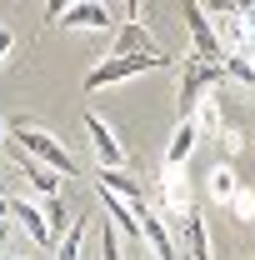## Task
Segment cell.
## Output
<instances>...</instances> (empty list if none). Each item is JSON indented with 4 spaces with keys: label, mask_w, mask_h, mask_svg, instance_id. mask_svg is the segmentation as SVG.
Masks as SVG:
<instances>
[{
    "label": "cell",
    "mask_w": 255,
    "mask_h": 260,
    "mask_svg": "<svg viewBox=\"0 0 255 260\" xmlns=\"http://www.w3.org/2000/svg\"><path fill=\"white\" fill-rule=\"evenodd\" d=\"M10 140H15V150H25V155H35L40 165H50L60 180H75V175H80V165L70 160V150H65L60 135H50V130H40V125H15Z\"/></svg>",
    "instance_id": "1"
},
{
    "label": "cell",
    "mask_w": 255,
    "mask_h": 260,
    "mask_svg": "<svg viewBox=\"0 0 255 260\" xmlns=\"http://www.w3.org/2000/svg\"><path fill=\"white\" fill-rule=\"evenodd\" d=\"M160 65H165V55H160V50H150V55H105V60L85 75V90L120 85V80H130V75H140V70H160Z\"/></svg>",
    "instance_id": "2"
},
{
    "label": "cell",
    "mask_w": 255,
    "mask_h": 260,
    "mask_svg": "<svg viewBox=\"0 0 255 260\" xmlns=\"http://www.w3.org/2000/svg\"><path fill=\"white\" fill-rule=\"evenodd\" d=\"M220 85H225L220 60H205V55L185 60V85H180V120H190V110L200 105V95H210V90H220Z\"/></svg>",
    "instance_id": "3"
},
{
    "label": "cell",
    "mask_w": 255,
    "mask_h": 260,
    "mask_svg": "<svg viewBox=\"0 0 255 260\" xmlns=\"http://www.w3.org/2000/svg\"><path fill=\"white\" fill-rule=\"evenodd\" d=\"M80 30H115V10L95 5V0H70L60 10V35H80Z\"/></svg>",
    "instance_id": "4"
},
{
    "label": "cell",
    "mask_w": 255,
    "mask_h": 260,
    "mask_svg": "<svg viewBox=\"0 0 255 260\" xmlns=\"http://www.w3.org/2000/svg\"><path fill=\"white\" fill-rule=\"evenodd\" d=\"M85 135H90V145H95V160L100 170H125V145H120V135L110 130V120L105 115H85Z\"/></svg>",
    "instance_id": "5"
},
{
    "label": "cell",
    "mask_w": 255,
    "mask_h": 260,
    "mask_svg": "<svg viewBox=\"0 0 255 260\" xmlns=\"http://www.w3.org/2000/svg\"><path fill=\"white\" fill-rule=\"evenodd\" d=\"M160 210L175 220H190V185H185V165H160Z\"/></svg>",
    "instance_id": "6"
},
{
    "label": "cell",
    "mask_w": 255,
    "mask_h": 260,
    "mask_svg": "<svg viewBox=\"0 0 255 260\" xmlns=\"http://www.w3.org/2000/svg\"><path fill=\"white\" fill-rule=\"evenodd\" d=\"M140 240L155 250V260H185V250L175 245V235H170V225H165V215L160 210H150V205H140Z\"/></svg>",
    "instance_id": "7"
},
{
    "label": "cell",
    "mask_w": 255,
    "mask_h": 260,
    "mask_svg": "<svg viewBox=\"0 0 255 260\" xmlns=\"http://www.w3.org/2000/svg\"><path fill=\"white\" fill-rule=\"evenodd\" d=\"M10 220L25 230L40 250H55V235L45 230V215H40V205H35V200H25V195H10Z\"/></svg>",
    "instance_id": "8"
},
{
    "label": "cell",
    "mask_w": 255,
    "mask_h": 260,
    "mask_svg": "<svg viewBox=\"0 0 255 260\" xmlns=\"http://www.w3.org/2000/svg\"><path fill=\"white\" fill-rule=\"evenodd\" d=\"M180 15H185V25H190V35H195V55L220 60V35H215V25L205 20V10L190 0V5H180Z\"/></svg>",
    "instance_id": "9"
},
{
    "label": "cell",
    "mask_w": 255,
    "mask_h": 260,
    "mask_svg": "<svg viewBox=\"0 0 255 260\" xmlns=\"http://www.w3.org/2000/svg\"><path fill=\"white\" fill-rule=\"evenodd\" d=\"M95 190H105L110 200H120V205H130L135 215H140V205H145V195H140V185L130 180L125 170H100V175H95Z\"/></svg>",
    "instance_id": "10"
},
{
    "label": "cell",
    "mask_w": 255,
    "mask_h": 260,
    "mask_svg": "<svg viewBox=\"0 0 255 260\" xmlns=\"http://www.w3.org/2000/svg\"><path fill=\"white\" fill-rule=\"evenodd\" d=\"M15 165H20V175L30 180V190L40 195V200H50V195H60V175H55L50 165H40L35 155H25V150H15Z\"/></svg>",
    "instance_id": "11"
},
{
    "label": "cell",
    "mask_w": 255,
    "mask_h": 260,
    "mask_svg": "<svg viewBox=\"0 0 255 260\" xmlns=\"http://www.w3.org/2000/svg\"><path fill=\"white\" fill-rule=\"evenodd\" d=\"M205 190H210V200H215V205H230V200H235V190H240V175H235V165L220 160L210 175H205Z\"/></svg>",
    "instance_id": "12"
},
{
    "label": "cell",
    "mask_w": 255,
    "mask_h": 260,
    "mask_svg": "<svg viewBox=\"0 0 255 260\" xmlns=\"http://www.w3.org/2000/svg\"><path fill=\"white\" fill-rule=\"evenodd\" d=\"M155 45H150V30L145 25H120L115 40H110V55H150Z\"/></svg>",
    "instance_id": "13"
},
{
    "label": "cell",
    "mask_w": 255,
    "mask_h": 260,
    "mask_svg": "<svg viewBox=\"0 0 255 260\" xmlns=\"http://www.w3.org/2000/svg\"><path fill=\"white\" fill-rule=\"evenodd\" d=\"M195 145H200V130H195L190 120H180V125H175V135H170V145H165V165H185Z\"/></svg>",
    "instance_id": "14"
},
{
    "label": "cell",
    "mask_w": 255,
    "mask_h": 260,
    "mask_svg": "<svg viewBox=\"0 0 255 260\" xmlns=\"http://www.w3.org/2000/svg\"><path fill=\"white\" fill-rule=\"evenodd\" d=\"M185 250H190V260H215V255H210V235H205V220H200V215L185 220Z\"/></svg>",
    "instance_id": "15"
},
{
    "label": "cell",
    "mask_w": 255,
    "mask_h": 260,
    "mask_svg": "<svg viewBox=\"0 0 255 260\" xmlns=\"http://www.w3.org/2000/svg\"><path fill=\"white\" fill-rule=\"evenodd\" d=\"M40 215H45V230H50V235H65V230H70V205L55 200V195L40 200Z\"/></svg>",
    "instance_id": "16"
},
{
    "label": "cell",
    "mask_w": 255,
    "mask_h": 260,
    "mask_svg": "<svg viewBox=\"0 0 255 260\" xmlns=\"http://www.w3.org/2000/svg\"><path fill=\"white\" fill-rule=\"evenodd\" d=\"M230 215H235L240 225H250V220H255V190H250V185H240V190H235V200H230Z\"/></svg>",
    "instance_id": "17"
},
{
    "label": "cell",
    "mask_w": 255,
    "mask_h": 260,
    "mask_svg": "<svg viewBox=\"0 0 255 260\" xmlns=\"http://www.w3.org/2000/svg\"><path fill=\"white\" fill-rule=\"evenodd\" d=\"M100 250H105V260H125L120 255V235H115L110 220H100Z\"/></svg>",
    "instance_id": "18"
},
{
    "label": "cell",
    "mask_w": 255,
    "mask_h": 260,
    "mask_svg": "<svg viewBox=\"0 0 255 260\" xmlns=\"http://www.w3.org/2000/svg\"><path fill=\"white\" fill-rule=\"evenodd\" d=\"M10 45H15V30H10V25H0V65H5V55H10Z\"/></svg>",
    "instance_id": "19"
},
{
    "label": "cell",
    "mask_w": 255,
    "mask_h": 260,
    "mask_svg": "<svg viewBox=\"0 0 255 260\" xmlns=\"http://www.w3.org/2000/svg\"><path fill=\"white\" fill-rule=\"evenodd\" d=\"M0 140H10V125H5V120H0Z\"/></svg>",
    "instance_id": "20"
},
{
    "label": "cell",
    "mask_w": 255,
    "mask_h": 260,
    "mask_svg": "<svg viewBox=\"0 0 255 260\" xmlns=\"http://www.w3.org/2000/svg\"><path fill=\"white\" fill-rule=\"evenodd\" d=\"M0 235H5V220H0Z\"/></svg>",
    "instance_id": "21"
},
{
    "label": "cell",
    "mask_w": 255,
    "mask_h": 260,
    "mask_svg": "<svg viewBox=\"0 0 255 260\" xmlns=\"http://www.w3.org/2000/svg\"><path fill=\"white\" fill-rule=\"evenodd\" d=\"M0 195H10V190H5V185H0Z\"/></svg>",
    "instance_id": "22"
}]
</instances>
